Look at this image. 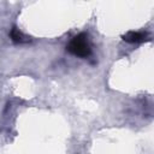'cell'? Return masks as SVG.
Segmentation results:
<instances>
[{"label": "cell", "instance_id": "1", "mask_svg": "<svg viewBox=\"0 0 154 154\" xmlns=\"http://www.w3.org/2000/svg\"><path fill=\"white\" fill-rule=\"evenodd\" d=\"M66 49L71 54L77 55L79 58H87L91 53V48H90V45L88 42V36L83 32L75 36L70 41V43L66 46Z\"/></svg>", "mask_w": 154, "mask_h": 154}, {"label": "cell", "instance_id": "2", "mask_svg": "<svg viewBox=\"0 0 154 154\" xmlns=\"http://www.w3.org/2000/svg\"><path fill=\"white\" fill-rule=\"evenodd\" d=\"M123 40L129 43H140L143 41H148L149 36L147 32H141V31H129L123 35Z\"/></svg>", "mask_w": 154, "mask_h": 154}, {"label": "cell", "instance_id": "3", "mask_svg": "<svg viewBox=\"0 0 154 154\" xmlns=\"http://www.w3.org/2000/svg\"><path fill=\"white\" fill-rule=\"evenodd\" d=\"M10 37L14 43H25L29 42V37H26L19 29H17L16 26H13L10 31Z\"/></svg>", "mask_w": 154, "mask_h": 154}]
</instances>
